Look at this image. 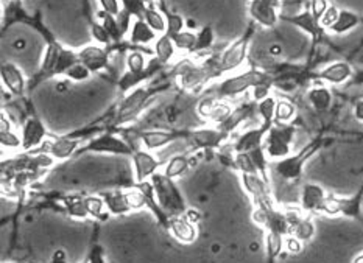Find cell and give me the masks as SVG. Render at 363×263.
Wrapping results in <instances>:
<instances>
[{
  "label": "cell",
  "mask_w": 363,
  "mask_h": 263,
  "mask_svg": "<svg viewBox=\"0 0 363 263\" xmlns=\"http://www.w3.org/2000/svg\"><path fill=\"white\" fill-rule=\"evenodd\" d=\"M150 181L154 187L158 202L163 211L169 217H180L186 212V201L181 195L180 189L174 182V178L165 175V173H154L150 178Z\"/></svg>",
  "instance_id": "obj_1"
},
{
  "label": "cell",
  "mask_w": 363,
  "mask_h": 263,
  "mask_svg": "<svg viewBox=\"0 0 363 263\" xmlns=\"http://www.w3.org/2000/svg\"><path fill=\"white\" fill-rule=\"evenodd\" d=\"M264 83H273L275 85V76L269 72L262 70H248L245 74H239L226 78L218 87V97L222 98H234L237 95L243 94L248 89H253Z\"/></svg>",
  "instance_id": "obj_2"
},
{
  "label": "cell",
  "mask_w": 363,
  "mask_h": 263,
  "mask_svg": "<svg viewBox=\"0 0 363 263\" xmlns=\"http://www.w3.org/2000/svg\"><path fill=\"white\" fill-rule=\"evenodd\" d=\"M321 139H315L311 143L301 149L300 153L293 154V156H285L282 159H278L273 169L281 176L284 181H300L304 171V165L309 159H311L315 153L318 151L321 147Z\"/></svg>",
  "instance_id": "obj_3"
},
{
  "label": "cell",
  "mask_w": 363,
  "mask_h": 263,
  "mask_svg": "<svg viewBox=\"0 0 363 263\" xmlns=\"http://www.w3.org/2000/svg\"><path fill=\"white\" fill-rule=\"evenodd\" d=\"M296 127L290 123H275L265 136L264 148L269 159H282L290 154V145L295 139Z\"/></svg>",
  "instance_id": "obj_4"
},
{
  "label": "cell",
  "mask_w": 363,
  "mask_h": 263,
  "mask_svg": "<svg viewBox=\"0 0 363 263\" xmlns=\"http://www.w3.org/2000/svg\"><path fill=\"white\" fill-rule=\"evenodd\" d=\"M79 153H108L118 156H133L134 148L112 133H102L89 140Z\"/></svg>",
  "instance_id": "obj_5"
},
{
  "label": "cell",
  "mask_w": 363,
  "mask_h": 263,
  "mask_svg": "<svg viewBox=\"0 0 363 263\" xmlns=\"http://www.w3.org/2000/svg\"><path fill=\"white\" fill-rule=\"evenodd\" d=\"M253 221L259 224L260 228H265L270 232H278V234L289 235L290 223L287 212H282L275 206H256L253 212Z\"/></svg>",
  "instance_id": "obj_6"
},
{
  "label": "cell",
  "mask_w": 363,
  "mask_h": 263,
  "mask_svg": "<svg viewBox=\"0 0 363 263\" xmlns=\"http://www.w3.org/2000/svg\"><path fill=\"white\" fill-rule=\"evenodd\" d=\"M362 201L363 187L349 198H338V196L327 193L321 212L327 215H344V217L359 220L362 217Z\"/></svg>",
  "instance_id": "obj_7"
},
{
  "label": "cell",
  "mask_w": 363,
  "mask_h": 263,
  "mask_svg": "<svg viewBox=\"0 0 363 263\" xmlns=\"http://www.w3.org/2000/svg\"><path fill=\"white\" fill-rule=\"evenodd\" d=\"M148 97H150V91L144 86H138L133 89L127 97L122 100V103L118 105L117 114L114 117L116 125H123L131 122L133 118L144 109Z\"/></svg>",
  "instance_id": "obj_8"
},
{
  "label": "cell",
  "mask_w": 363,
  "mask_h": 263,
  "mask_svg": "<svg viewBox=\"0 0 363 263\" xmlns=\"http://www.w3.org/2000/svg\"><path fill=\"white\" fill-rule=\"evenodd\" d=\"M282 0H249L248 13L254 22L265 28H273L279 21Z\"/></svg>",
  "instance_id": "obj_9"
},
{
  "label": "cell",
  "mask_w": 363,
  "mask_h": 263,
  "mask_svg": "<svg viewBox=\"0 0 363 263\" xmlns=\"http://www.w3.org/2000/svg\"><path fill=\"white\" fill-rule=\"evenodd\" d=\"M242 184L251 196L256 206H275L273 204L269 181L258 173H242Z\"/></svg>",
  "instance_id": "obj_10"
},
{
  "label": "cell",
  "mask_w": 363,
  "mask_h": 263,
  "mask_svg": "<svg viewBox=\"0 0 363 263\" xmlns=\"http://www.w3.org/2000/svg\"><path fill=\"white\" fill-rule=\"evenodd\" d=\"M248 44H249V34H245L223 52V55L218 61L220 74H226V72L239 69L240 65L245 63Z\"/></svg>",
  "instance_id": "obj_11"
},
{
  "label": "cell",
  "mask_w": 363,
  "mask_h": 263,
  "mask_svg": "<svg viewBox=\"0 0 363 263\" xmlns=\"http://www.w3.org/2000/svg\"><path fill=\"white\" fill-rule=\"evenodd\" d=\"M228 137L229 134L220 128H201L190 134V140L195 148L203 149V151H214V149L222 148Z\"/></svg>",
  "instance_id": "obj_12"
},
{
  "label": "cell",
  "mask_w": 363,
  "mask_h": 263,
  "mask_svg": "<svg viewBox=\"0 0 363 263\" xmlns=\"http://www.w3.org/2000/svg\"><path fill=\"white\" fill-rule=\"evenodd\" d=\"M49 133L38 117H30L22 125V149L32 151L45 142Z\"/></svg>",
  "instance_id": "obj_13"
},
{
  "label": "cell",
  "mask_w": 363,
  "mask_h": 263,
  "mask_svg": "<svg viewBox=\"0 0 363 263\" xmlns=\"http://www.w3.org/2000/svg\"><path fill=\"white\" fill-rule=\"evenodd\" d=\"M80 140L74 136H63L55 137L53 140H47L43 143L41 151L45 153L47 156H53L55 159H68L79 149Z\"/></svg>",
  "instance_id": "obj_14"
},
{
  "label": "cell",
  "mask_w": 363,
  "mask_h": 263,
  "mask_svg": "<svg viewBox=\"0 0 363 263\" xmlns=\"http://www.w3.org/2000/svg\"><path fill=\"white\" fill-rule=\"evenodd\" d=\"M133 164L136 171V182L148 181L156 170L160 167V160L154 159L153 154L148 149H134L133 153Z\"/></svg>",
  "instance_id": "obj_15"
},
{
  "label": "cell",
  "mask_w": 363,
  "mask_h": 263,
  "mask_svg": "<svg viewBox=\"0 0 363 263\" xmlns=\"http://www.w3.org/2000/svg\"><path fill=\"white\" fill-rule=\"evenodd\" d=\"M326 190L318 184L307 182L301 190V211L306 213H315L323 211L326 201Z\"/></svg>",
  "instance_id": "obj_16"
},
{
  "label": "cell",
  "mask_w": 363,
  "mask_h": 263,
  "mask_svg": "<svg viewBox=\"0 0 363 263\" xmlns=\"http://www.w3.org/2000/svg\"><path fill=\"white\" fill-rule=\"evenodd\" d=\"M353 76H354V69L351 67L349 63L337 61V63L329 64L327 67L321 70L320 74L317 75V78L329 83V85L340 86V85H343V83L349 81L351 78H353Z\"/></svg>",
  "instance_id": "obj_17"
},
{
  "label": "cell",
  "mask_w": 363,
  "mask_h": 263,
  "mask_svg": "<svg viewBox=\"0 0 363 263\" xmlns=\"http://www.w3.org/2000/svg\"><path fill=\"white\" fill-rule=\"evenodd\" d=\"M0 75H2L3 86L7 87L11 94L16 95V97H22V95L25 94L27 81L23 78L22 72L17 65H14L13 63L2 64Z\"/></svg>",
  "instance_id": "obj_18"
},
{
  "label": "cell",
  "mask_w": 363,
  "mask_h": 263,
  "mask_svg": "<svg viewBox=\"0 0 363 263\" xmlns=\"http://www.w3.org/2000/svg\"><path fill=\"white\" fill-rule=\"evenodd\" d=\"M290 232L289 235H293L302 243L311 242L315 237V224L309 217H301L300 212H287Z\"/></svg>",
  "instance_id": "obj_19"
},
{
  "label": "cell",
  "mask_w": 363,
  "mask_h": 263,
  "mask_svg": "<svg viewBox=\"0 0 363 263\" xmlns=\"http://www.w3.org/2000/svg\"><path fill=\"white\" fill-rule=\"evenodd\" d=\"M270 128L264 127V125H260L259 128H254V129H249L245 131V133L240 134L237 137V140L234 142V151L236 153H248V151H253V149L259 148L264 145V140H265V136L269 133Z\"/></svg>",
  "instance_id": "obj_20"
},
{
  "label": "cell",
  "mask_w": 363,
  "mask_h": 263,
  "mask_svg": "<svg viewBox=\"0 0 363 263\" xmlns=\"http://www.w3.org/2000/svg\"><path fill=\"white\" fill-rule=\"evenodd\" d=\"M284 21L291 23V25L301 28L302 32L307 33L309 36H311L312 39H318L320 36L323 34V32H324V28L321 27L320 21L315 19V16H313V13L311 11V8L304 10L300 14L287 16Z\"/></svg>",
  "instance_id": "obj_21"
},
{
  "label": "cell",
  "mask_w": 363,
  "mask_h": 263,
  "mask_svg": "<svg viewBox=\"0 0 363 263\" xmlns=\"http://www.w3.org/2000/svg\"><path fill=\"white\" fill-rule=\"evenodd\" d=\"M79 58L91 72H98L102 69H106L110 64L108 52L102 49V47H95V45L85 47V49H81L79 52Z\"/></svg>",
  "instance_id": "obj_22"
},
{
  "label": "cell",
  "mask_w": 363,
  "mask_h": 263,
  "mask_svg": "<svg viewBox=\"0 0 363 263\" xmlns=\"http://www.w3.org/2000/svg\"><path fill=\"white\" fill-rule=\"evenodd\" d=\"M181 137L180 133H172V131H144L141 133V142L148 151L167 147L169 143Z\"/></svg>",
  "instance_id": "obj_23"
},
{
  "label": "cell",
  "mask_w": 363,
  "mask_h": 263,
  "mask_svg": "<svg viewBox=\"0 0 363 263\" xmlns=\"http://www.w3.org/2000/svg\"><path fill=\"white\" fill-rule=\"evenodd\" d=\"M169 229L175 235L176 240L183 243H194L196 238V229L192 221L189 218L181 217H172L169 223Z\"/></svg>",
  "instance_id": "obj_24"
},
{
  "label": "cell",
  "mask_w": 363,
  "mask_h": 263,
  "mask_svg": "<svg viewBox=\"0 0 363 263\" xmlns=\"http://www.w3.org/2000/svg\"><path fill=\"white\" fill-rule=\"evenodd\" d=\"M254 111H258V106H254V105H243L240 107H237V109L231 112L226 120H223L222 123H218V128L223 129L225 133L231 134L233 131L239 128V125L242 122H245V120H248L249 117H253Z\"/></svg>",
  "instance_id": "obj_25"
},
{
  "label": "cell",
  "mask_w": 363,
  "mask_h": 263,
  "mask_svg": "<svg viewBox=\"0 0 363 263\" xmlns=\"http://www.w3.org/2000/svg\"><path fill=\"white\" fill-rule=\"evenodd\" d=\"M158 63V58L154 59V61L150 63V65H148L147 70L144 72H133V70H128L127 74L122 75V78L118 80V89H121L122 92H128V91H133V89L136 86H139L142 81L148 80L152 76V74L154 70H156V67H154V64Z\"/></svg>",
  "instance_id": "obj_26"
},
{
  "label": "cell",
  "mask_w": 363,
  "mask_h": 263,
  "mask_svg": "<svg viewBox=\"0 0 363 263\" xmlns=\"http://www.w3.org/2000/svg\"><path fill=\"white\" fill-rule=\"evenodd\" d=\"M156 32L144 19H136L129 30V41L133 44H150L156 41Z\"/></svg>",
  "instance_id": "obj_27"
},
{
  "label": "cell",
  "mask_w": 363,
  "mask_h": 263,
  "mask_svg": "<svg viewBox=\"0 0 363 263\" xmlns=\"http://www.w3.org/2000/svg\"><path fill=\"white\" fill-rule=\"evenodd\" d=\"M102 198L105 200L108 212L112 215H125L129 211H133L125 192H118V190H116V192H105L102 193Z\"/></svg>",
  "instance_id": "obj_28"
},
{
  "label": "cell",
  "mask_w": 363,
  "mask_h": 263,
  "mask_svg": "<svg viewBox=\"0 0 363 263\" xmlns=\"http://www.w3.org/2000/svg\"><path fill=\"white\" fill-rule=\"evenodd\" d=\"M59 50H61V45L55 43V41H50L49 45H47L45 55L43 58V64H41V70L37 75V80H43V78L53 76V69H55V65H56Z\"/></svg>",
  "instance_id": "obj_29"
},
{
  "label": "cell",
  "mask_w": 363,
  "mask_h": 263,
  "mask_svg": "<svg viewBox=\"0 0 363 263\" xmlns=\"http://www.w3.org/2000/svg\"><path fill=\"white\" fill-rule=\"evenodd\" d=\"M359 23H360L359 14H355L354 11H349V10H340L337 21L332 23L329 32L335 33V34H344V33L351 32V30H354L357 25H359Z\"/></svg>",
  "instance_id": "obj_30"
},
{
  "label": "cell",
  "mask_w": 363,
  "mask_h": 263,
  "mask_svg": "<svg viewBox=\"0 0 363 263\" xmlns=\"http://www.w3.org/2000/svg\"><path fill=\"white\" fill-rule=\"evenodd\" d=\"M309 101L313 106L315 111L318 112H326L329 109L332 105V94L327 87L324 86H318V87H312L309 91Z\"/></svg>",
  "instance_id": "obj_31"
},
{
  "label": "cell",
  "mask_w": 363,
  "mask_h": 263,
  "mask_svg": "<svg viewBox=\"0 0 363 263\" xmlns=\"http://www.w3.org/2000/svg\"><path fill=\"white\" fill-rule=\"evenodd\" d=\"M175 44L174 39L170 38L167 33H163V36L154 41V53H156V58L159 59L163 64H167L172 61V58L175 55Z\"/></svg>",
  "instance_id": "obj_32"
},
{
  "label": "cell",
  "mask_w": 363,
  "mask_h": 263,
  "mask_svg": "<svg viewBox=\"0 0 363 263\" xmlns=\"http://www.w3.org/2000/svg\"><path fill=\"white\" fill-rule=\"evenodd\" d=\"M276 103L278 101L269 95V97L258 101V114L262 118V125L267 128H271L275 125V114H276Z\"/></svg>",
  "instance_id": "obj_33"
},
{
  "label": "cell",
  "mask_w": 363,
  "mask_h": 263,
  "mask_svg": "<svg viewBox=\"0 0 363 263\" xmlns=\"http://www.w3.org/2000/svg\"><path fill=\"white\" fill-rule=\"evenodd\" d=\"M282 234H278V232H267L265 237V248H267V259L269 262H275L279 255L282 254V249L285 246Z\"/></svg>",
  "instance_id": "obj_34"
},
{
  "label": "cell",
  "mask_w": 363,
  "mask_h": 263,
  "mask_svg": "<svg viewBox=\"0 0 363 263\" xmlns=\"http://www.w3.org/2000/svg\"><path fill=\"white\" fill-rule=\"evenodd\" d=\"M64 207L70 217L75 218H86L89 215V211L85 202V196L80 195H70L64 200Z\"/></svg>",
  "instance_id": "obj_35"
},
{
  "label": "cell",
  "mask_w": 363,
  "mask_h": 263,
  "mask_svg": "<svg viewBox=\"0 0 363 263\" xmlns=\"http://www.w3.org/2000/svg\"><path fill=\"white\" fill-rule=\"evenodd\" d=\"M190 169V162H189V158L186 154H178V156L172 158L167 165H165V170L164 173L170 178H180L183 176L184 173H187V170Z\"/></svg>",
  "instance_id": "obj_36"
},
{
  "label": "cell",
  "mask_w": 363,
  "mask_h": 263,
  "mask_svg": "<svg viewBox=\"0 0 363 263\" xmlns=\"http://www.w3.org/2000/svg\"><path fill=\"white\" fill-rule=\"evenodd\" d=\"M80 58H79V53H75L69 49H64L61 47V50H59V56H58V61L55 69H53V75H64L65 72H68L69 67H72L75 63H79Z\"/></svg>",
  "instance_id": "obj_37"
},
{
  "label": "cell",
  "mask_w": 363,
  "mask_h": 263,
  "mask_svg": "<svg viewBox=\"0 0 363 263\" xmlns=\"http://www.w3.org/2000/svg\"><path fill=\"white\" fill-rule=\"evenodd\" d=\"M100 19H102L103 27L108 30V33L111 34V39L112 43H121V39L123 38V33L121 27H118V22H117V16L111 14V13H106V11H100L98 13Z\"/></svg>",
  "instance_id": "obj_38"
},
{
  "label": "cell",
  "mask_w": 363,
  "mask_h": 263,
  "mask_svg": "<svg viewBox=\"0 0 363 263\" xmlns=\"http://www.w3.org/2000/svg\"><path fill=\"white\" fill-rule=\"evenodd\" d=\"M144 21L150 25L156 33H165L167 32V19L163 13H159L152 7H148L145 14H144Z\"/></svg>",
  "instance_id": "obj_39"
},
{
  "label": "cell",
  "mask_w": 363,
  "mask_h": 263,
  "mask_svg": "<svg viewBox=\"0 0 363 263\" xmlns=\"http://www.w3.org/2000/svg\"><path fill=\"white\" fill-rule=\"evenodd\" d=\"M296 114V107L287 100H279L276 103L275 123H290L291 118Z\"/></svg>",
  "instance_id": "obj_40"
},
{
  "label": "cell",
  "mask_w": 363,
  "mask_h": 263,
  "mask_svg": "<svg viewBox=\"0 0 363 263\" xmlns=\"http://www.w3.org/2000/svg\"><path fill=\"white\" fill-rule=\"evenodd\" d=\"M174 39V44L178 50H186V52H194L195 50V44H196V33L192 32H186L183 30L175 36H170Z\"/></svg>",
  "instance_id": "obj_41"
},
{
  "label": "cell",
  "mask_w": 363,
  "mask_h": 263,
  "mask_svg": "<svg viewBox=\"0 0 363 263\" xmlns=\"http://www.w3.org/2000/svg\"><path fill=\"white\" fill-rule=\"evenodd\" d=\"M214 44V30L212 27H203L196 33V44H195V52H205L209 50Z\"/></svg>",
  "instance_id": "obj_42"
},
{
  "label": "cell",
  "mask_w": 363,
  "mask_h": 263,
  "mask_svg": "<svg viewBox=\"0 0 363 263\" xmlns=\"http://www.w3.org/2000/svg\"><path fill=\"white\" fill-rule=\"evenodd\" d=\"M122 8L127 10L128 13L136 17V19H144L147 11V0H121Z\"/></svg>",
  "instance_id": "obj_43"
},
{
  "label": "cell",
  "mask_w": 363,
  "mask_h": 263,
  "mask_svg": "<svg viewBox=\"0 0 363 263\" xmlns=\"http://www.w3.org/2000/svg\"><path fill=\"white\" fill-rule=\"evenodd\" d=\"M85 202H86V207H87L89 215H91V217L105 220L103 218V209L106 207V204H105V200L102 198V196H85Z\"/></svg>",
  "instance_id": "obj_44"
},
{
  "label": "cell",
  "mask_w": 363,
  "mask_h": 263,
  "mask_svg": "<svg viewBox=\"0 0 363 263\" xmlns=\"http://www.w3.org/2000/svg\"><path fill=\"white\" fill-rule=\"evenodd\" d=\"M234 169H237L240 173H258L259 175V171L256 169L254 160L249 153H236Z\"/></svg>",
  "instance_id": "obj_45"
},
{
  "label": "cell",
  "mask_w": 363,
  "mask_h": 263,
  "mask_svg": "<svg viewBox=\"0 0 363 263\" xmlns=\"http://www.w3.org/2000/svg\"><path fill=\"white\" fill-rule=\"evenodd\" d=\"M165 19H167V33L169 36H175L184 30L186 25V21L184 17L178 13H172V11H165Z\"/></svg>",
  "instance_id": "obj_46"
},
{
  "label": "cell",
  "mask_w": 363,
  "mask_h": 263,
  "mask_svg": "<svg viewBox=\"0 0 363 263\" xmlns=\"http://www.w3.org/2000/svg\"><path fill=\"white\" fill-rule=\"evenodd\" d=\"M233 112V109H231V106L228 103H225V101H220L217 100L216 105H214L211 114H209V120L216 122V123H222L223 120H226L228 118V116Z\"/></svg>",
  "instance_id": "obj_47"
},
{
  "label": "cell",
  "mask_w": 363,
  "mask_h": 263,
  "mask_svg": "<svg viewBox=\"0 0 363 263\" xmlns=\"http://www.w3.org/2000/svg\"><path fill=\"white\" fill-rule=\"evenodd\" d=\"M91 74L92 72L89 70L81 61H79V63H75L72 67H69L64 75L72 81H86L89 76H91Z\"/></svg>",
  "instance_id": "obj_48"
},
{
  "label": "cell",
  "mask_w": 363,
  "mask_h": 263,
  "mask_svg": "<svg viewBox=\"0 0 363 263\" xmlns=\"http://www.w3.org/2000/svg\"><path fill=\"white\" fill-rule=\"evenodd\" d=\"M0 145L8 149L22 148V137L17 136L13 129L0 133Z\"/></svg>",
  "instance_id": "obj_49"
},
{
  "label": "cell",
  "mask_w": 363,
  "mask_h": 263,
  "mask_svg": "<svg viewBox=\"0 0 363 263\" xmlns=\"http://www.w3.org/2000/svg\"><path fill=\"white\" fill-rule=\"evenodd\" d=\"M127 65H128V70H133V72L147 70V61H145L144 53L131 52L127 58Z\"/></svg>",
  "instance_id": "obj_50"
},
{
  "label": "cell",
  "mask_w": 363,
  "mask_h": 263,
  "mask_svg": "<svg viewBox=\"0 0 363 263\" xmlns=\"http://www.w3.org/2000/svg\"><path fill=\"white\" fill-rule=\"evenodd\" d=\"M91 34L92 38L97 41L98 44H103V45H110L112 44V39H111V34L108 33V30L103 27V23H97L94 22L92 27H91Z\"/></svg>",
  "instance_id": "obj_51"
},
{
  "label": "cell",
  "mask_w": 363,
  "mask_h": 263,
  "mask_svg": "<svg viewBox=\"0 0 363 263\" xmlns=\"http://www.w3.org/2000/svg\"><path fill=\"white\" fill-rule=\"evenodd\" d=\"M127 193V200L129 202V206L131 209H134V211H138V209H142V207H145V198H144V193L141 192V190L136 187L128 190V192H125Z\"/></svg>",
  "instance_id": "obj_52"
},
{
  "label": "cell",
  "mask_w": 363,
  "mask_h": 263,
  "mask_svg": "<svg viewBox=\"0 0 363 263\" xmlns=\"http://www.w3.org/2000/svg\"><path fill=\"white\" fill-rule=\"evenodd\" d=\"M338 13H340V10L334 7V5H329V8L326 10V13L323 14V17H321V21H320L321 27H323L324 30H329L332 23L337 21Z\"/></svg>",
  "instance_id": "obj_53"
},
{
  "label": "cell",
  "mask_w": 363,
  "mask_h": 263,
  "mask_svg": "<svg viewBox=\"0 0 363 263\" xmlns=\"http://www.w3.org/2000/svg\"><path fill=\"white\" fill-rule=\"evenodd\" d=\"M131 17H133V16H131V14L128 13V11H127V10H123V8H122L121 13L117 14V22H118V27H121V30H122L123 36L127 34V33H129L131 25H133V22H134V21L131 19Z\"/></svg>",
  "instance_id": "obj_54"
},
{
  "label": "cell",
  "mask_w": 363,
  "mask_h": 263,
  "mask_svg": "<svg viewBox=\"0 0 363 263\" xmlns=\"http://www.w3.org/2000/svg\"><path fill=\"white\" fill-rule=\"evenodd\" d=\"M327 8H329L327 0H311V11L317 21H321V17H323Z\"/></svg>",
  "instance_id": "obj_55"
},
{
  "label": "cell",
  "mask_w": 363,
  "mask_h": 263,
  "mask_svg": "<svg viewBox=\"0 0 363 263\" xmlns=\"http://www.w3.org/2000/svg\"><path fill=\"white\" fill-rule=\"evenodd\" d=\"M98 2H100V7H102V10L106 11V13L117 16L122 11L118 0H98Z\"/></svg>",
  "instance_id": "obj_56"
},
{
  "label": "cell",
  "mask_w": 363,
  "mask_h": 263,
  "mask_svg": "<svg viewBox=\"0 0 363 263\" xmlns=\"http://www.w3.org/2000/svg\"><path fill=\"white\" fill-rule=\"evenodd\" d=\"M285 248H287L290 254H300L302 251V242L293 235H287V238H285Z\"/></svg>",
  "instance_id": "obj_57"
},
{
  "label": "cell",
  "mask_w": 363,
  "mask_h": 263,
  "mask_svg": "<svg viewBox=\"0 0 363 263\" xmlns=\"http://www.w3.org/2000/svg\"><path fill=\"white\" fill-rule=\"evenodd\" d=\"M216 98H205L203 101H201V103L198 105V114L201 116V117H205V118H207V117H209V114H211V111H212V107H214V105H216Z\"/></svg>",
  "instance_id": "obj_58"
},
{
  "label": "cell",
  "mask_w": 363,
  "mask_h": 263,
  "mask_svg": "<svg viewBox=\"0 0 363 263\" xmlns=\"http://www.w3.org/2000/svg\"><path fill=\"white\" fill-rule=\"evenodd\" d=\"M354 117L363 123V100H359L354 105Z\"/></svg>",
  "instance_id": "obj_59"
},
{
  "label": "cell",
  "mask_w": 363,
  "mask_h": 263,
  "mask_svg": "<svg viewBox=\"0 0 363 263\" xmlns=\"http://www.w3.org/2000/svg\"><path fill=\"white\" fill-rule=\"evenodd\" d=\"M11 129V122L10 118L5 116V109L2 111V118H0V133H5V131Z\"/></svg>",
  "instance_id": "obj_60"
},
{
  "label": "cell",
  "mask_w": 363,
  "mask_h": 263,
  "mask_svg": "<svg viewBox=\"0 0 363 263\" xmlns=\"http://www.w3.org/2000/svg\"><path fill=\"white\" fill-rule=\"evenodd\" d=\"M65 260H68V255H65V253H64L63 249H56L55 253H53V255H52V262L53 263H58V262L63 263Z\"/></svg>",
  "instance_id": "obj_61"
},
{
  "label": "cell",
  "mask_w": 363,
  "mask_h": 263,
  "mask_svg": "<svg viewBox=\"0 0 363 263\" xmlns=\"http://www.w3.org/2000/svg\"><path fill=\"white\" fill-rule=\"evenodd\" d=\"M351 81H353V85L363 86V70H355L354 76L351 78Z\"/></svg>",
  "instance_id": "obj_62"
},
{
  "label": "cell",
  "mask_w": 363,
  "mask_h": 263,
  "mask_svg": "<svg viewBox=\"0 0 363 263\" xmlns=\"http://www.w3.org/2000/svg\"><path fill=\"white\" fill-rule=\"evenodd\" d=\"M16 2H17V0H16Z\"/></svg>",
  "instance_id": "obj_63"
}]
</instances>
